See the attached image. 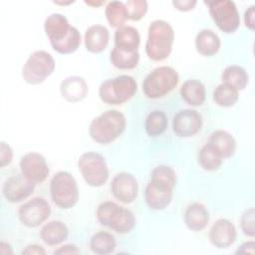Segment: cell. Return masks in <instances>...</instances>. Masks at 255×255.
<instances>
[{
    "label": "cell",
    "mask_w": 255,
    "mask_h": 255,
    "mask_svg": "<svg viewBox=\"0 0 255 255\" xmlns=\"http://www.w3.org/2000/svg\"><path fill=\"white\" fill-rule=\"evenodd\" d=\"M194 44L198 54L204 57H211L218 53L221 40L211 29H202L196 34Z\"/></svg>",
    "instance_id": "7402d4cb"
},
{
    "label": "cell",
    "mask_w": 255,
    "mask_h": 255,
    "mask_svg": "<svg viewBox=\"0 0 255 255\" xmlns=\"http://www.w3.org/2000/svg\"><path fill=\"white\" fill-rule=\"evenodd\" d=\"M179 94L181 99L191 107L201 106L206 99L204 85L196 79L186 80L180 87Z\"/></svg>",
    "instance_id": "cb8c5ba5"
},
{
    "label": "cell",
    "mask_w": 255,
    "mask_h": 255,
    "mask_svg": "<svg viewBox=\"0 0 255 255\" xmlns=\"http://www.w3.org/2000/svg\"><path fill=\"white\" fill-rule=\"evenodd\" d=\"M128 20L139 21L147 12V2L145 0H128L126 3Z\"/></svg>",
    "instance_id": "e575fe53"
},
{
    "label": "cell",
    "mask_w": 255,
    "mask_h": 255,
    "mask_svg": "<svg viewBox=\"0 0 255 255\" xmlns=\"http://www.w3.org/2000/svg\"><path fill=\"white\" fill-rule=\"evenodd\" d=\"M60 93L66 101L70 103H78L87 97L89 86L83 77L69 76L61 82Z\"/></svg>",
    "instance_id": "2e32d148"
},
{
    "label": "cell",
    "mask_w": 255,
    "mask_h": 255,
    "mask_svg": "<svg viewBox=\"0 0 255 255\" xmlns=\"http://www.w3.org/2000/svg\"><path fill=\"white\" fill-rule=\"evenodd\" d=\"M0 254L2 255H8V254H13V250L10 246V244L2 241L0 243Z\"/></svg>",
    "instance_id": "7bdbcfd3"
},
{
    "label": "cell",
    "mask_w": 255,
    "mask_h": 255,
    "mask_svg": "<svg viewBox=\"0 0 255 255\" xmlns=\"http://www.w3.org/2000/svg\"><path fill=\"white\" fill-rule=\"evenodd\" d=\"M51 199L61 209L74 207L79 200V187L75 177L66 170L56 172L50 181Z\"/></svg>",
    "instance_id": "8992f818"
},
{
    "label": "cell",
    "mask_w": 255,
    "mask_h": 255,
    "mask_svg": "<svg viewBox=\"0 0 255 255\" xmlns=\"http://www.w3.org/2000/svg\"><path fill=\"white\" fill-rule=\"evenodd\" d=\"M149 181L157 187L173 190L176 184V173L172 167L160 164L151 170Z\"/></svg>",
    "instance_id": "4316f807"
},
{
    "label": "cell",
    "mask_w": 255,
    "mask_h": 255,
    "mask_svg": "<svg viewBox=\"0 0 255 255\" xmlns=\"http://www.w3.org/2000/svg\"><path fill=\"white\" fill-rule=\"evenodd\" d=\"M13 158V150L11 146L5 141H1L0 143V165L4 167L8 165Z\"/></svg>",
    "instance_id": "8d00e7d4"
},
{
    "label": "cell",
    "mask_w": 255,
    "mask_h": 255,
    "mask_svg": "<svg viewBox=\"0 0 255 255\" xmlns=\"http://www.w3.org/2000/svg\"><path fill=\"white\" fill-rule=\"evenodd\" d=\"M255 210L253 207L246 209L241 217H240V227L242 232L248 236L253 238L255 235Z\"/></svg>",
    "instance_id": "d590c367"
},
{
    "label": "cell",
    "mask_w": 255,
    "mask_h": 255,
    "mask_svg": "<svg viewBox=\"0 0 255 255\" xmlns=\"http://www.w3.org/2000/svg\"><path fill=\"white\" fill-rule=\"evenodd\" d=\"M110 60L114 67L120 70H132L139 62L138 51H125L116 46L110 53Z\"/></svg>",
    "instance_id": "484cf974"
},
{
    "label": "cell",
    "mask_w": 255,
    "mask_h": 255,
    "mask_svg": "<svg viewBox=\"0 0 255 255\" xmlns=\"http://www.w3.org/2000/svg\"><path fill=\"white\" fill-rule=\"evenodd\" d=\"M78 168L86 183L92 187H101L109 179V167L105 157L95 151H87L80 155Z\"/></svg>",
    "instance_id": "52a82bcc"
},
{
    "label": "cell",
    "mask_w": 255,
    "mask_h": 255,
    "mask_svg": "<svg viewBox=\"0 0 255 255\" xmlns=\"http://www.w3.org/2000/svg\"><path fill=\"white\" fill-rule=\"evenodd\" d=\"M197 159L201 168L206 171L218 170L223 162V158L221 157V155L207 142L199 149Z\"/></svg>",
    "instance_id": "f546056e"
},
{
    "label": "cell",
    "mask_w": 255,
    "mask_h": 255,
    "mask_svg": "<svg viewBox=\"0 0 255 255\" xmlns=\"http://www.w3.org/2000/svg\"><path fill=\"white\" fill-rule=\"evenodd\" d=\"M22 254H46V250L40 245L32 244L23 249Z\"/></svg>",
    "instance_id": "b9f144b4"
},
{
    "label": "cell",
    "mask_w": 255,
    "mask_h": 255,
    "mask_svg": "<svg viewBox=\"0 0 255 255\" xmlns=\"http://www.w3.org/2000/svg\"><path fill=\"white\" fill-rule=\"evenodd\" d=\"M81 251L74 244H66L54 251V254H80Z\"/></svg>",
    "instance_id": "ab89813d"
},
{
    "label": "cell",
    "mask_w": 255,
    "mask_h": 255,
    "mask_svg": "<svg viewBox=\"0 0 255 255\" xmlns=\"http://www.w3.org/2000/svg\"><path fill=\"white\" fill-rule=\"evenodd\" d=\"M127 128L125 115L118 110H108L92 120L89 126L91 138L101 144L115 141Z\"/></svg>",
    "instance_id": "6da1fadb"
},
{
    "label": "cell",
    "mask_w": 255,
    "mask_h": 255,
    "mask_svg": "<svg viewBox=\"0 0 255 255\" xmlns=\"http://www.w3.org/2000/svg\"><path fill=\"white\" fill-rule=\"evenodd\" d=\"M168 121L164 112L154 110L150 112L144 121V129L149 136L162 134L167 128Z\"/></svg>",
    "instance_id": "4dcf8cb0"
},
{
    "label": "cell",
    "mask_w": 255,
    "mask_h": 255,
    "mask_svg": "<svg viewBox=\"0 0 255 255\" xmlns=\"http://www.w3.org/2000/svg\"><path fill=\"white\" fill-rule=\"evenodd\" d=\"M209 218V211L206 206L197 201L190 203L186 207L183 215L186 227L194 232L203 230L207 226Z\"/></svg>",
    "instance_id": "d6986e66"
},
{
    "label": "cell",
    "mask_w": 255,
    "mask_h": 255,
    "mask_svg": "<svg viewBox=\"0 0 255 255\" xmlns=\"http://www.w3.org/2000/svg\"><path fill=\"white\" fill-rule=\"evenodd\" d=\"M137 91V84L129 75H120L103 81L99 87L102 102L111 106L123 105L129 101Z\"/></svg>",
    "instance_id": "277c9868"
},
{
    "label": "cell",
    "mask_w": 255,
    "mask_h": 255,
    "mask_svg": "<svg viewBox=\"0 0 255 255\" xmlns=\"http://www.w3.org/2000/svg\"><path fill=\"white\" fill-rule=\"evenodd\" d=\"M236 238V227L226 218L217 219L212 224L208 232V239L210 243L218 249L228 248L235 242Z\"/></svg>",
    "instance_id": "9a60e30c"
},
{
    "label": "cell",
    "mask_w": 255,
    "mask_h": 255,
    "mask_svg": "<svg viewBox=\"0 0 255 255\" xmlns=\"http://www.w3.org/2000/svg\"><path fill=\"white\" fill-rule=\"evenodd\" d=\"M173 7L175 9H177L178 11H182V12H187L192 10L195 5L197 4V1L195 0H175L171 2Z\"/></svg>",
    "instance_id": "74e56055"
},
{
    "label": "cell",
    "mask_w": 255,
    "mask_h": 255,
    "mask_svg": "<svg viewBox=\"0 0 255 255\" xmlns=\"http://www.w3.org/2000/svg\"><path fill=\"white\" fill-rule=\"evenodd\" d=\"M36 183L27 179L22 173L14 174L3 182L2 194L8 202L17 203L32 195Z\"/></svg>",
    "instance_id": "5bb4252c"
},
{
    "label": "cell",
    "mask_w": 255,
    "mask_h": 255,
    "mask_svg": "<svg viewBox=\"0 0 255 255\" xmlns=\"http://www.w3.org/2000/svg\"><path fill=\"white\" fill-rule=\"evenodd\" d=\"M96 217L101 225L109 227L119 234H127L130 232L136 223L132 211L111 200L99 204L96 211Z\"/></svg>",
    "instance_id": "3957f363"
},
{
    "label": "cell",
    "mask_w": 255,
    "mask_h": 255,
    "mask_svg": "<svg viewBox=\"0 0 255 255\" xmlns=\"http://www.w3.org/2000/svg\"><path fill=\"white\" fill-rule=\"evenodd\" d=\"M55 4H58V5H69V4H72L74 3V1H67V2H60V1H54Z\"/></svg>",
    "instance_id": "f6af8a7d"
},
{
    "label": "cell",
    "mask_w": 255,
    "mask_h": 255,
    "mask_svg": "<svg viewBox=\"0 0 255 255\" xmlns=\"http://www.w3.org/2000/svg\"><path fill=\"white\" fill-rule=\"evenodd\" d=\"M244 23L248 29L254 30V27H255V5L249 6L247 8V10L245 11Z\"/></svg>",
    "instance_id": "f35d334b"
},
{
    "label": "cell",
    "mask_w": 255,
    "mask_h": 255,
    "mask_svg": "<svg viewBox=\"0 0 255 255\" xmlns=\"http://www.w3.org/2000/svg\"><path fill=\"white\" fill-rule=\"evenodd\" d=\"M207 143L215 149L222 158L233 156L237 146L233 135L224 129H216L212 131L208 136Z\"/></svg>",
    "instance_id": "ffe728a7"
},
{
    "label": "cell",
    "mask_w": 255,
    "mask_h": 255,
    "mask_svg": "<svg viewBox=\"0 0 255 255\" xmlns=\"http://www.w3.org/2000/svg\"><path fill=\"white\" fill-rule=\"evenodd\" d=\"M21 173L34 183L44 182L49 173L50 168L43 154L35 151L24 154L19 162Z\"/></svg>",
    "instance_id": "8fae6325"
},
{
    "label": "cell",
    "mask_w": 255,
    "mask_h": 255,
    "mask_svg": "<svg viewBox=\"0 0 255 255\" xmlns=\"http://www.w3.org/2000/svg\"><path fill=\"white\" fill-rule=\"evenodd\" d=\"M172 192L173 190L157 187L148 181L144 188L145 203L152 210H163L170 204Z\"/></svg>",
    "instance_id": "603a6c76"
},
{
    "label": "cell",
    "mask_w": 255,
    "mask_h": 255,
    "mask_svg": "<svg viewBox=\"0 0 255 255\" xmlns=\"http://www.w3.org/2000/svg\"><path fill=\"white\" fill-rule=\"evenodd\" d=\"M174 42L172 26L165 20H153L147 29L145 42L146 56L155 62L165 60L171 53Z\"/></svg>",
    "instance_id": "7a4b0ae2"
},
{
    "label": "cell",
    "mask_w": 255,
    "mask_h": 255,
    "mask_svg": "<svg viewBox=\"0 0 255 255\" xmlns=\"http://www.w3.org/2000/svg\"><path fill=\"white\" fill-rule=\"evenodd\" d=\"M82 37L79 30L72 26L69 34L61 41L51 44L53 50L62 55H69L78 50L81 45Z\"/></svg>",
    "instance_id": "836d02e7"
},
{
    "label": "cell",
    "mask_w": 255,
    "mask_h": 255,
    "mask_svg": "<svg viewBox=\"0 0 255 255\" xmlns=\"http://www.w3.org/2000/svg\"><path fill=\"white\" fill-rule=\"evenodd\" d=\"M111 192L120 202L125 204L131 203L136 199L138 194L137 180L129 172H119L112 179Z\"/></svg>",
    "instance_id": "4fadbf2b"
},
{
    "label": "cell",
    "mask_w": 255,
    "mask_h": 255,
    "mask_svg": "<svg viewBox=\"0 0 255 255\" xmlns=\"http://www.w3.org/2000/svg\"><path fill=\"white\" fill-rule=\"evenodd\" d=\"M202 124V117L196 110L184 109L174 115L172 130L179 137H191L200 131Z\"/></svg>",
    "instance_id": "7c38bea8"
},
{
    "label": "cell",
    "mask_w": 255,
    "mask_h": 255,
    "mask_svg": "<svg viewBox=\"0 0 255 255\" xmlns=\"http://www.w3.org/2000/svg\"><path fill=\"white\" fill-rule=\"evenodd\" d=\"M140 35L136 28L124 25L117 28L115 32V46L125 51H138Z\"/></svg>",
    "instance_id": "d4e9b609"
},
{
    "label": "cell",
    "mask_w": 255,
    "mask_h": 255,
    "mask_svg": "<svg viewBox=\"0 0 255 255\" xmlns=\"http://www.w3.org/2000/svg\"><path fill=\"white\" fill-rule=\"evenodd\" d=\"M106 2L105 1H85V4H87L88 6H92V7H100L102 5H104Z\"/></svg>",
    "instance_id": "ee69618b"
},
{
    "label": "cell",
    "mask_w": 255,
    "mask_h": 255,
    "mask_svg": "<svg viewBox=\"0 0 255 255\" xmlns=\"http://www.w3.org/2000/svg\"><path fill=\"white\" fill-rule=\"evenodd\" d=\"M105 15L112 27H122L128 18L126 4L122 1H111L105 8Z\"/></svg>",
    "instance_id": "d6a6232c"
},
{
    "label": "cell",
    "mask_w": 255,
    "mask_h": 255,
    "mask_svg": "<svg viewBox=\"0 0 255 255\" xmlns=\"http://www.w3.org/2000/svg\"><path fill=\"white\" fill-rule=\"evenodd\" d=\"M179 82L175 69L160 66L149 72L142 82V92L148 99H160L173 91Z\"/></svg>",
    "instance_id": "5b68a950"
},
{
    "label": "cell",
    "mask_w": 255,
    "mask_h": 255,
    "mask_svg": "<svg viewBox=\"0 0 255 255\" xmlns=\"http://www.w3.org/2000/svg\"><path fill=\"white\" fill-rule=\"evenodd\" d=\"M69 229L61 220H52L44 224L40 230L42 241L48 246H58L67 240Z\"/></svg>",
    "instance_id": "44dd1931"
},
{
    "label": "cell",
    "mask_w": 255,
    "mask_h": 255,
    "mask_svg": "<svg viewBox=\"0 0 255 255\" xmlns=\"http://www.w3.org/2000/svg\"><path fill=\"white\" fill-rule=\"evenodd\" d=\"M56 63L53 56L44 50L33 52L22 69V78L27 84L40 85L55 70Z\"/></svg>",
    "instance_id": "ba28073f"
},
{
    "label": "cell",
    "mask_w": 255,
    "mask_h": 255,
    "mask_svg": "<svg viewBox=\"0 0 255 255\" xmlns=\"http://www.w3.org/2000/svg\"><path fill=\"white\" fill-rule=\"evenodd\" d=\"M216 26L224 33H234L240 26V16L233 1L213 0L205 2Z\"/></svg>",
    "instance_id": "9c48e42d"
},
{
    "label": "cell",
    "mask_w": 255,
    "mask_h": 255,
    "mask_svg": "<svg viewBox=\"0 0 255 255\" xmlns=\"http://www.w3.org/2000/svg\"><path fill=\"white\" fill-rule=\"evenodd\" d=\"M71 28L72 26L68 19L61 13H53L49 15L44 22V31L50 44L63 40L69 34Z\"/></svg>",
    "instance_id": "ac0fdd59"
},
{
    "label": "cell",
    "mask_w": 255,
    "mask_h": 255,
    "mask_svg": "<svg viewBox=\"0 0 255 255\" xmlns=\"http://www.w3.org/2000/svg\"><path fill=\"white\" fill-rule=\"evenodd\" d=\"M222 83L227 84L237 91H242L246 88L249 82V76L246 70L238 65L227 66L221 75Z\"/></svg>",
    "instance_id": "83f0119b"
},
{
    "label": "cell",
    "mask_w": 255,
    "mask_h": 255,
    "mask_svg": "<svg viewBox=\"0 0 255 255\" xmlns=\"http://www.w3.org/2000/svg\"><path fill=\"white\" fill-rule=\"evenodd\" d=\"M90 248L95 254L108 255L116 250L117 240L108 231H98L91 237Z\"/></svg>",
    "instance_id": "f1b7e54d"
},
{
    "label": "cell",
    "mask_w": 255,
    "mask_h": 255,
    "mask_svg": "<svg viewBox=\"0 0 255 255\" xmlns=\"http://www.w3.org/2000/svg\"><path fill=\"white\" fill-rule=\"evenodd\" d=\"M110 32L108 28L101 24H95L90 26L84 36V43L87 51L99 54L102 53L109 44Z\"/></svg>",
    "instance_id": "e0dca14e"
},
{
    "label": "cell",
    "mask_w": 255,
    "mask_h": 255,
    "mask_svg": "<svg viewBox=\"0 0 255 255\" xmlns=\"http://www.w3.org/2000/svg\"><path fill=\"white\" fill-rule=\"evenodd\" d=\"M239 99V91L227 85L220 84L213 91V101L215 104L222 108L233 107Z\"/></svg>",
    "instance_id": "1f68e13d"
},
{
    "label": "cell",
    "mask_w": 255,
    "mask_h": 255,
    "mask_svg": "<svg viewBox=\"0 0 255 255\" xmlns=\"http://www.w3.org/2000/svg\"><path fill=\"white\" fill-rule=\"evenodd\" d=\"M255 242L254 241H246L242 245L238 247L236 250V254H254L255 253Z\"/></svg>",
    "instance_id": "60d3db41"
},
{
    "label": "cell",
    "mask_w": 255,
    "mask_h": 255,
    "mask_svg": "<svg viewBox=\"0 0 255 255\" xmlns=\"http://www.w3.org/2000/svg\"><path fill=\"white\" fill-rule=\"evenodd\" d=\"M49 202L40 196L29 199L18 209L20 222L28 228H36L44 223L51 215Z\"/></svg>",
    "instance_id": "30bf717a"
}]
</instances>
